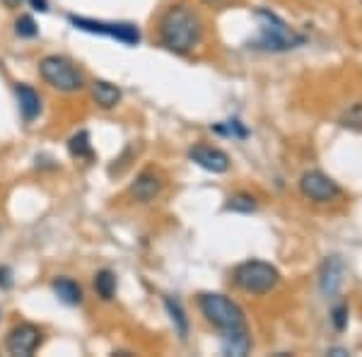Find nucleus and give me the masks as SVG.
Segmentation results:
<instances>
[{"label":"nucleus","instance_id":"b1692460","mask_svg":"<svg viewBox=\"0 0 362 357\" xmlns=\"http://www.w3.org/2000/svg\"><path fill=\"white\" fill-rule=\"evenodd\" d=\"M0 288H13V271H10L8 266L0 268Z\"/></svg>","mask_w":362,"mask_h":357},{"label":"nucleus","instance_id":"39448f33","mask_svg":"<svg viewBox=\"0 0 362 357\" xmlns=\"http://www.w3.org/2000/svg\"><path fill=\"white\" fill-rule=\"evenodd\" d=\"M39 73H42L44 83H49L58 92H78L85 87L83 73L63 56H46L39 63Z\"/></svg>","mask_w":362,"mask_h":357},{"label":"nucleus","instance_id":"393cba45","mask_svg":"<svg viewBox=\"0 0 362 357\" xmlns=\"http://www.w3.org/2000/svg\"><path fill=\"white\" fill-rule=\"evenodd\" d=\"M29 5H32L34 10H39V13H46V10H49V0H29Z\"/></svg>","mask_w":362,"mask_h":357},{"label":"nucleus","instance_id":"bb28decb","mask_svg":"<svg viewBox=\"0 0 362 357\" xmlns=\"http://www.w3.org/2000/svg\"><path fill=\"white\" fill-rule=\"evenodd\" d=\"M0 3H3V5H5V8L15 10V8H20V3H22V0H0Z\"/></svg>","mask_w":362,"mask_h":357},{"label":"nucleus","instance_id":"423d86ee","mask_svg":"<svg viewBox=\"0 0 362 357\" xmlns=\"http://www.w3.org/2000/svg\"><path fill=\"white\" fill-rule=\"evenodd\" d=\"M68 22L80 32H90V34H102V37H112L116 42L126 44V46H136L140 44V29L136 25H116V22H99V20H90V17H78L70 15Z\"/></svg>","mask_w":362,"mask_h":357},{"label":"nucleus","instance_id":"f03ea898","mask_svg":"<svg viewBox=\"0 0 362 357\" xmlns=\"http://www.w3.org/2000/svg\"><path fill=\"white\" fill-rule=\"evenodd\" d=\"M198 309L206 316L208 324H213L220 331H239L247 329V319L237 302H232L230 297L218 295V292H206L198 297Z\"/></svg>","mask_w":362,"mask_h":357},{"label":"nucleus","instance_id":"cd10ccee","mask_svg":"<svg viewBox=\"0 0 362 357\" xmlns=\"http://www.w3.org/2000/svg\"><path fill=\"white\" fill-rule=\"evenodd\" d=\"M329 355H336V357H343V355H348V350H341V348H334V350H329Z\"/></svg>","mask_w":362,"mask_h":357},{"label":"nucleus","instance_id":"1a4fd4ad","mask_svg":"<svg viewBox=\"0 0 362 357\" xmlns=\"http://www.w3.org/2000/svg\"><path fill=\"white\" fill-rule=\"evenodd\" d=\"M189 157L198 167H203L206 172H213V174H225L227 169H230V157H227V152H223L220 148H213V145H194V148L189 150Z\"/></svg>","mask_w":362,"mask_h":357},{"label":"nucleus","instance_id":"9d476101","mask_svg":"<svg viewBox=\"0 0 362 357\" xmlns=\"http://www.w3.org/2000/svg\"><path fill=\"white\" fill-rule=\"evenodd\" d=\"M162 186H165V181H162L160 174L153 172V169H145V172H140L136 181L131 184V196L136 198L138 203H153L162 193Z\"/></svg>","mask_w":362,"mask_h":357},{"label":"nucleus","instance_id":"f8f14e48","mask_svg":"<svg viewBox=\"0 0 362 357\" xmlns=\"http://www.w3.org/2000/svg\"><path fill=\"white\" fill-rule=\"evenodd\" d=\"M17 104H20V114L27 124H32L39 114H42V97L37 95V90L29 85H17L15 87Z\"/></svg>","mask_w":362,"mask_h":357},{"label":"nucleus","instance_id":"7ed1b4c3","mask_svg":"<svg viewBox=\"0 0 362 357\" xmlns=\"http://www.w3.org/2000/svg\"><path fill=\"white\" fill-rule=\"evenodd\" d=\"M256 20L261 27V39H259V49L264 51H290L297 46L305 44V37L297 34L288 22H283L276 13L271 10H256Z\"/></svg>","mask_w":362,"mask_h":357},{"label":"nucleus","instance_id":"6e6552de","mask_svg":"<svg viewBox=\"0 0 362 357\" xmlns=\"http://www.w3.org/2000/svg\"><path fill=\"white\" fill-rule=\"evenodd\" d=\"M44 341V333L39 326L34 324H20L15 326L13 331L8 333V341H5V345H8V353L15 355V357H29L37 353V348L42 345Z\"/></svg>","mask_w":362,"mask_h":357},{"label":"nucleus","instance_id":"20e7f679","mask_svg":"<svg viewBox=\"0 0 362 357\" xmlns=\"http://www.w3.org/2000/svg\"><path fill=\"white\" fill-rule=\"evenodd\" d=\"M280 273L266 261H244L235 268V285L247 295H266L278 285Z\"/></svg>","mask_w":362,"mask_h":357},{"label":"nucleus","instance_id":"9b49d317","mask_svg":"<svg viewBox=\"0 0 362 357\" xmlns=\"http://www.w3.org/2000/svg\"><path fill=\"white\" fill-rule=\"evenodd\" d=\"M343 275H346V266L338 256H329L321 266V273H319V285H321V292L326 297H334L338 295L343 285Z\"/></svg>","mask_w":362,"mask_h":357},{"label":"nucleus","instance_id":"6ab92c4d","mask_svg":"<svg viewBox=\"0 0 362 357\" xmlns=\"http://www.w3.org/2000/svg\"><path fill=\"white\" fill-rule=\"evenodd\" d=\"M232 213H254L256 210V201L249 196V193H237V196L230 198V203L225 206Z\"/></svg>","mask_w":362,"mask_h":357},{"label":"nucleus","instance_id":"0eeeda50","mask_svg":"<svg viewBox=\"0 0 362 357\" xmlns=\"http://www.w3.org/2000/svg\"><path fill=\"white\" fill-rule=\"evenodd\" d=\"M300 191L302 196L309 198L312 203H331L341 196V189L336 186V181L331 177H326L324 172H305L300 179Z\"/></svg>","mask_w":362,"mask_h":357},{"label":"nucleus","instance_id":"5701e85b","mask_svg":"<svg viewBox=\"0 0 362 357\" xmlns=\"http://www.w3.org/2000/svg\"><path fill=\"white\" fill-rule=\"evenodd\" d=\"M215 131L225 133V136H232V138H247V128L239 124V121H227V126H218Z\"/></svg>","mask_w":362,"mask_h":357},{"label":"nucleus","instance_id":"412c9836","mask_svg":"<svg viewBox=\"0 0 362 357\" xmlns=\"http://www.w3.org/2000/svg\"><path fill=\"white\" fill-rule=\"evenodd\" d=\"M343 126L348 128H362V102H355L343 111V119H341Z\"/></svg>","mask_w":362,"mask_h":357},{"label":"nucleus","instance_id":"dca6fc26","mask_svg":"<svg viewBox=\"0 0 362 357\" xmlns=\"http://www.w3.org/2000/svg\"><path fill=\"white\" fill-rule=\"evenodd\" d=\"M68 150L73 157L78 160H92L95 157V150H92V143H90V133L87 131H78L73 138L68 140Z\"/></svg>","mask_w":362,"mask_h":357},{"label":"nucleus","instance_id":"a211bd4d","mask_svg":"<svg viewBox=\"0 0 362 357\" xmlns=\"http://www.w3.org/2000/svg\"><path fill=\"white\" fill-rule=\"evenodd\" d=\"M95 290L104 302H112L114 295H116V273L107 271V268L99 271L95 275Z\"/></svg>","mask_w":362,"mask_h":357},{"label":"nucleus","instance_id":"f257e3e1","mask_svg":"<svg viewBox=\"0 0 362 357\" xmlns=\"http://www.w3.org/2000/svg\"><path fill=\"white\" fill-rule=\"evenodd\" d=\"M201 17L186 5H172L160 20V42L174 54H189L201 42Z\"/></svg>","mask_w":362,"mask_h":357},{"label":"nucleus","instance_id":"2eb2a0df","mask_svg":"<svg viewBox=\"0 0 362 357\" xmlns=\"http://www.w3.org/2000/svg\"><path fill=\"white\" fill-rule=\"evenodd\" d=\"M51 288H54V295L58 300L63 304H68V307H75V304L83 302V288H80L73 278H56L54 283H51Z\"/></svg>","mask_w":362,"mask_h":357},{"label":"nucleus","instance_id":"a878e982","mask_svg":"<svg viewBox=\"0 0 362 357\" xmlns=\"http://www.w3.org/2000/svg\"><path fill=\"white\" fill-rule=\"evenodd\" d=\"M206 5H213V8H223V5L232 3V0H203Z\"/></svg>","mask_w":362,"mask_h":357},{"label":"nucleus","instance_id":"f3484780","mask_svg":"<svg viewBox=\"0 0 362 357\" xmlns=\"http://www.w3.org/2000/svg\"><path fill=\"white\" fill-rule=\"evenodd\" d=\"M165 309L169 314V319H172L174 329H177V333L181 338L189 336V319H186V312L181 309V304L177 300H172V297H167L165 300Z\"/></svg>","mask_w":362,"mask_h":357},{"label":"nucleus","instance_id":"ddd939ff","mask_svg":"<svg viewBox=\"0 0 362 357\" xmlns=\"http://www.w3.org/2000/svg\"><path fill=\"white\" fill-rule=\"evenodd\" d=\"M90 92H92L95 104L102 109H114L116 104L121 102V90L116 85L107 83V80H95V83L90 85Z\"/></svg>","mask_w":362,"mask_h":357},{"label":"nucleus","instance_id":"aec40b11","mask_svg":"<svg viewBox=\"0 0 362 357\" xmlns=\"http://www.w3.org/2000/svg\"><path fill=\"white\" fill-rule=\"evenodd\" d=\"M15 34L22 39H34L39 34V25L34 22V17L29 15H22L20 20L15 22Z\"/></svg>","mask_w":362,"mask_h":357},{"label":"nucleus","instance_id":"4468645a","mask_svg":"<svg viewBox=\"0 0 362 357\" xmlns=\"http://www.w3.org/2000/svg\"><path fill=\"white\" fill-rule=\"evenodd\" d=\"M251 348V338L247 329H239V331H225L223 338V355L227 357H244L249 353Z\"/></svg>","mask_w":362,"mask_h":357},{"label":"nucleus","instance_id":"4be33fe9","mask_svg":"<svg viewBox=\"0 0 362 357\" xmlns=\"http://www.w3.org/2000/svg\"><path fill=\"white\" fill-rule=\"evenodd\" d=\"M331 321H334L336 331H343L348 326V304H336L334 312H331Z\"/></svg>","mask_w":362,"mask_h":357}]
</instances>
